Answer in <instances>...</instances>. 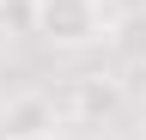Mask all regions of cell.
I'll return each mask as SVG.
<instances>
[{
    "mask_svg": "<svg viewBox=\"0 0 146 140\" xmlns=\"http://www.w3.org/2000/svg\"><path fill=\"white\" fill-rule=\"evenodd\" d=\"M49 140H61V134H49Z\"/></svg>",
    "mask_w": 146,
    "mask_h": 140,
    "instance_id": "obj_5",
    "label": "cell"
},
{
    "mask_svg": "<svg viewBox=\"0 0 146 140\" xmlns=\"http://www.w3.org/2000/svg\"><path fill=\"white\" fill-rule=\"evenodd\" d=\"M61 110H67V122H79V128H98V122H110V116L122 110V79H110V73H79V79L67 85Z\"/></svg>",
    "mask_w": 146,
    "mask_h": 140,
    "instance_id": "obj_3",
    "label": "cell"
},
{
    "mask_svg": "<svg viewBox=\"0 0 146 140\" xmlns=\"http://www.w3.org/2000/svg\"><path fill=\"white\" fill-rule=\"evenodd\" d=\"M61 116L67 110L49 92H12L0 104V140H49V134H61Z\"/></svg>",
    "mask_w": 146,
    "mask_h": 140,
    "instance_id": "obj_2",
    "label": "cell"
},
{
    "mask_svg": "<svg viewBox=\"0 0 146 140\" xmlns=\"http://www.w3.org/2000/svg\"><path fill=\"white\" fill-rule=\"evenodd\" d=\"M110 25L116 19L104 12V0H36L31 6V31L49 49H67V55L110 43Z\"/></svg>",
    "mask_w": 146,
    "mask_h": 140,
    "instance_id": "obj_1",
    "label": "cell"
},
{
    "mask_svg": "<svg viewBox=\"0 0 146 140\" xmlns=\"http://www.w3.org/2000/svg\"><path fill=\"white\" fill-rule=\"evenodd\" d=\"M110 43L122 49V61L134 67V61H146V12H128V19H116L110 25Z\"/></svg>",
    "mask_w": 146,
    "mask_h": 140,
    "instance_id": "obj_4",
    "label": "cell"
}]
</instances>
